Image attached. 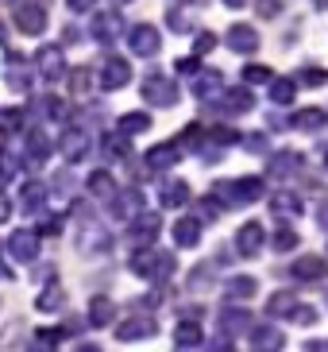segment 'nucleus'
<instances>
[{"instance_id": "obj_20", "label": "nucleus", "mask_w": 328, "mask_h": 352, "mask_svg": "<svg viewBox=\"0 0 328 352\" xmlns=\"http://www.w3.org/2000/svg\"><path fill=\"white\" fill-rule=\"evenodd\" d=\"M178 240H182V244H194V240H197V225H194V221H182V225H178Z\"/></svg>"}, {"instance_id": "obj_14", "label": "nucleus", "mask_w": 328, "mask_h": 352, "mask_svg": "<svg viewBox=\"0 0 328 352\" xmlns=\"http://www.w3.org/2000/svg\"><path fill=\"white\" fill-rule=\"evenodd\" d=\"M147 124H151V120H147V113H128L124 116V132H147Z\"/></svg>"}, {"instance_id": "obj_8", "label": "nucleus", "mask_w": 328, "mask_h": 352, "mask_svg": "<svg viewBox=\"0 0 328 352\" xmlns=\"http://www.w3.org/2000/svg\"><path fill=\"white\" fill-rule=\"evenodd\" d=\"M85 147H89V140H85V132H66L62 135V151H66V159H82L85 155Z\"/></svg>"}, {"instance_id": "obj_5", "label": "nucleus", "mask_w": 328, "mask_h": 352, "mask_svg": "<svg viewBox=\"0 0 328 352\" xmlns=\"http://www.w3.org/2000/svg\"><path fill=\"white\" fill-rule=\"evenodd\" d=\"M124 28H120V16L116 12H104V16H97L93 20V39L97 43H116V35H120Z\"/></svg>"}, {"instance_id": "obj_3", "label": "nucleus", "mask_w": 328, "mask_h": 352, "mask_svg": "<svg viewBox=\"0 0 328 352\" xmlns=\"http://www.w3.org/2000/svg\"><path fill=\"white\" fill-rule=\"evenodd\" d=\"M143 94H147V101H151V104H163V109H170V104L178 101L174 85L166 82V78H159V74H151V78L143 82Z\"/></svg>"}, {"instance_id": "obj_15", "label": "nucleus", "mask_w": 328, "mask_h": 352, "mask_svg": "<svg viewBox=\"0 0 328 352\" xmlns=\"http://www.w3.org/2000/svg\"><path fill=\"white\" fill-rule=\"evenodd\" d=\"M259 236H263V232H259V225H247L244 232H239V248H244V252H255V248H259Z\"/></svg>"}, {"instance_id": "obj_2", "label": "nucleus", "mask_w": 328, "mask_h": 352, "mask_svg": "<svg viewBox=\"0 0 328 352\" xmlns=\"http://www.w3.org/2000/svg\"><path fill=\"white\" fill-rule=\"evenodd\" d=\"M128 78H132V66L124 58H104L101 63V89H120V85H128Z\"/></svg>"}, {"instance_id": "obj_6", "label": "nucleus", "mask_w": 328, "mask_h": 352, "mask_svg": "<svg viewBox=\"0 0 328 352\" xmlns=\"http://www.w3.org/2000/svg\"><path fill=\"white\" fill-rule=\"evenodd\" d=\"M224 43L232 47V51H255L259 47V35L251 32V28H244V23H236V28H228V35H224Z\"/></svg>"}, {"instance_id": "obj_23", "label": "nucleus", "mask_w": 328, "mask_h": 352, "mask_svg": "<svg viewBox=\"0 0 328 352\" xmlns=\"http://www.w3.org/2000/svg\"><path fill=\"white\" fill-rule=\"evenodd\" d=\"M66 4H70L73 12H89L93 8V0H66Z\"/></svg>"}, {"instance_id": "obj_1", "label": "nucleus", "mask_w": 328, "mask_h": 352, "mask_svg": "<svg viewBox=\"0 0 328 352\" xmlns=\"http://www.w3.org/2000/svg\"><path fill=\"white\" fill-rule=\"evenodd\" d=\"M16 28H20L23 35H39L43 28H47V8H43V4H20V8H16Z\"/></svg>"}, {"instance_id": "obj_21", "label": "nucleus", "mask_w": 328, "mask_h": 352, "mask_svg": "<svg viewBox=\"0 0 328 352\" xmlns=\"http://www.w3.org/2000/svg\"><path fill=\"white\" fill-rule=\"evenodd\" d=\"M255 8H259V16H278L282 12V0H259Z\"/></svg>"}, {"instance_id": "obj_9", "label": "nucleus", "mask_w": 328, "mask_h": 352, "mask_svg": "<svg viewBox=\"0 0 328 352\" xmlns=\"http://www.w3.org/2000/svg\"><path fill=\"white\" fill-rule=\"evenodd\" d=\"M294 124L305 128V132H317V128H325V109H301L294 116Z\"/></svg>"}, {"instance_id": "obj_19", "label": "nucleus", "mask_w": 328, "mask_h": 352, "mask_svg": "<svg viewBox=\"0 0 328 352\" xmlns=\"http://www.w3.org/2000/svg\"><path fill=\"white\" fill-rule=\"evenodd\" d=\"M270 70L267 66H244V82H267Z\"/></svg>"}, {"instance_id": "obj_12", "label": "nucleus", "mask_w": 328, "mask_h": 352, "mask_svg": "<svg viewBox=\"0 0 328 352\" xmlns=\"http://www.w3.org/2000/svg\"><path fill=\"white\" fill-rule=\"evenodd\" d=\"M270 101H274V104H290V101H294V82H290V78L274 82V89H270Z\"/></svg>"}, {"instance_id": "obj_24", "label": "nucleus", "mask_w": 328, "mask_h": 352, "mask_svg": "<svg viewBox=\"0 0 328 352\" xmlns=\"http://www.w3.org/2000/svg\"><path fill=\"white\" fill-rule=\"evenodd\" d=\"M8 209H12V206H8V197H0V221L8 217Z\"/></svg>"}, {"instance_id": "obj_11", "label": "nucleus", "mask_w": 328, "mask_h": 352, "mask_svg": "<svg viewBox=\"0 0 328 352\" xmlns=\"http://www.w3.org/2000/svg\"><path fill=\"white\" fill-rule=\"evenodd\" d=\"M213 89H220V74H216V70L201 74V78L194 82V94H197V97H209Z\"/></svg>"}, {"instance_id": "obj_4", "label": "nucleus", "mask_w": 328, "mask_h": 352, "mask_svg": "<svg viewBox=\"0 0 328 352\" xmlns=\"http://www.w3.org/2000/svg\"><path fill=\"white\" fill-rule=\"evenodd\" d=\"M128 43H132L135 54H154L159 51V32H154L151 23H139V28L128 32Z\"/></svg>"}, {"instance_id": "obj_16", "label": "nucleus", "mask_w": 328, "mask_h": 352, "mask_svg": "<svg viewBox=\"0 0 328 352\" xmlns=\"http://www.w3.org/2000/svg\"><path fill=\"white\" fill-rule=\"evenodd\" d=\"M89 78H93V74L85 70V66H82V70H73L70 74V89H73V94H89Z\"/></svg>"}, {"instance_id": "obj_10", "label": "nucleus", "mask_w": 328, "mask_h": 352, "mask_svg": "<svg viewBox=\"0 0 328 352\" xmlns=\"http://www.w3.org/2000/svg\"><path fill=\"white\" fill-rule=\"evenodd\" d=\"M220 109H228V113H244V109H251V94L232 89L228 97H220Z\"/></svg>"}, {"instance_id": "obj_18", "label": "nucleus", "mask_w": 328, "mask_h": 352, "mask_svg": "<svg viewBox=\"0 0 328 352\" xmlns=\"http://www.w3.org/2000/svg\"><path fill=\"white\" fill-rule=\"evenodd\" d=\"M325 78H328V74L317 70V66H305V70H301V82H305V85H325Z\"/></svg>"}, {"instance_id": "obj_22", "label": "nucleus", "mask_w": 328, "mask_h": 352, "mask_svg": "<svg viewBox=\"0 0 328 352\" xmlns=\"http://www.w3.org/2000/svg\"><path fill=\"white\" fill-rule=\"evenodd\" d=\"M89 186H93V194H108V186H113V182H108V175H93Z\"/></svg>"}, {"instance_id": "obj_25", "label": "nucleus", "mask_w": 328, "mask_h": 352, "mask_svg": "<svg viewBox=\"0 0 328 352\" xmlns=\"http://www.w3.org/2000/svg\"><path fill=\"white\" fill-rule=\"evenodd\" d=\"M224 4H228V8H244L247 0H224Z\"/></svg>"}, {"instance_id": "obj_17", "label": "nucleus", "mask_w": 328, "mask_h": 352, "mask_svg": "<svg viewBox=\"0 0 328 352\" xmlns=\"http://www.w3.org/2000/svg\"><path fill=\"white\" fill-rule=\"evenodd\" d=\"M174 147H154V151H151V163L154 166H170V163H174Z\"/></svg>"}, {"instance_id": "obj_13", "label": "nucleus", "mask_w": 328, "mask_h": 352, "mask_svg": "<svg viewBox=\"0 0 328 352\" xmlns=\"http://www.w3.org/2000/svg\"><path fill=\"white\" fill-rule=\"evenodd\" d=\"M294 271H298L301 279H317V275H325V263H320V259H301Z\"/></svg>"}, {"instance_id": "obj_7", "label": "nucleus", "mask_w": 328, "mask_h": 352, "mask_svg": "<svg viewBox=\"0 0 328 352\" xmlns=\"http://www.w3.org/2000/svg\"><path fill=\"white\" fill-rule=\"evenodd\" d=\"M35 63H39L43 78H58L62 74V51L58 47H43V51L35 54Z\"/></svg>"}]
</instances>
